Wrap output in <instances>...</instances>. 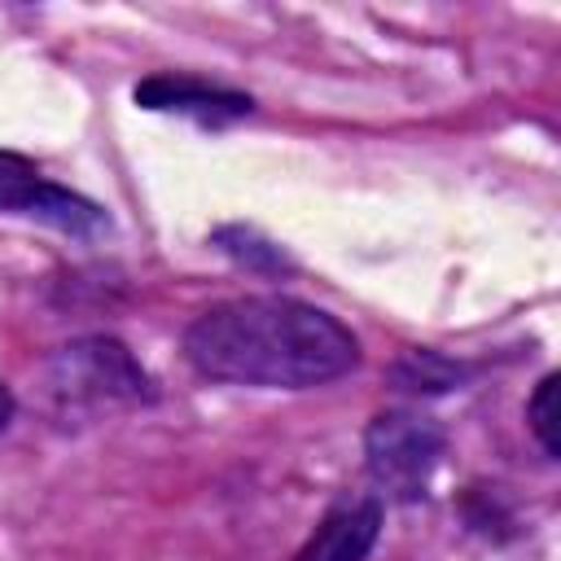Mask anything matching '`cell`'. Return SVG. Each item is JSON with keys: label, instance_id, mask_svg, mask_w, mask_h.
<instances>
[{"label": "cell", "instance_id": "cell-1", "mask_svg": "<svg viewBox=\"0 0 561 561\" xmlns=\"http://www.w3.org/2000/svg\"><path fill=\"white\" fill-rule=\"evenodd\" d=\"M184 355L210 381L307 390L346 377L359 364V342L324 307L285 294H250L193 316Z\"/></svg>", "mask_w": 561, "mask_h": 561}, {"label": "cell", "instance_id": "cell-4", "mask_svg": "<svg viewBox=\"0 0 561 561\" xmlns=\"http://www.w3.org/2000/svg\"><path fill=\"white\" fill-rule=\"evenodd\" d=\"M0 210H18L31 219H44L70 237H101L110 228L105 210L35 171L31 158L0 149Z\"/></svg>", "mask_w": 561, "mask_h": 561}, {"label": "cell", "instance_id": "cell-3", "mask_svg": "<svg viewBox=\"0 0 561 561\" xmlns=\"http://www.w3.org/2000/svg\"><path fill=\"white\" fill-rule=\"evenodd\" d=\"M48 386L66 408H105V403H149L153 381L136 355L114 337H79L57 346L48 359Z\"/></svg>", "mask_w": 561, "mask_h": 561}, {"label": "cell", "instance_id": "cell-6", "mask_svg": "<svg viewBox=\"0 0 561 561\" xmlns=\"http://www.w3.org/2000/svg\"><path fill=\"white\" fill-rule=\"evenodd\" d=\"M381 535V500H346L320 517L311 539L294 552V561H364Z\"/></svg>", "mask_w": 561, "mask_h": 561}, {"label": "cell", "instance_id": "cell-2", "mask_svg": "<svg viewBox=\"0 0 561 561\" xmlns=\"http://www.w3.org/2000/svg\"><path fill=\"white\" fill-rule=\"evenodd\" d=\"M443 447H447V434L434 416L412 408L377 412L364 430V469H368V482L377 486V500L381 495L399 504L421 500L438 469Z\"/></svg>", "mask_w": 561, "mask_h": 561}, {"label": "cell", "instance_id": "cell-7", "mask_svg": "<svg viewBox=\"0 0 561 561\" xmlns=\"http://www.w3.org/2000/svg\"><path fill=\"white\" fill-rule=\"evenodd\" d=\"M465 377H469V364L447 359V355H438V351H430V346L403 351V355L394 359V368H390V381H394L399 390H412V394L456 390Z\"/></svg>", "mask_w": 561, "mask_h": 561}, {"label": "cell", "instance_id": "cell-9", "mask_svg": "<svg viewBox=\"0 0 561 561\" xmlns=\"http://www.w3.org/2000/svg\"><path fill=\"white\" fill-rule=\"evenodd\" d=\"M552 403H557V373H548V377L535 386L530 403H526L530 434L539 438V447H543L548 456H557V451H561V443H557V412H552Z\"/></svg>", "mask_w": 561, "mask_h": 561}, {"label": "cell", "instance_id": "cell-5", "mask_svg": "<svg viewBox=\"0 0 561 561\" xmlns=\"http://www.w3.org/2000/svg\"><path fill=\"white\" fill-rule=\"evenodd\" d=\"M136 105L140 110H158V114H184L202 127H224V123H237L254 110V101L245 92H232V88H215L206 79H193V75H175V70H158L149 79H140L131 88Z\"/></svg>", "mask_w": 561, "mask_h": 561}, {"label": "cell", "instance_id": "cell-8", "mask_svg": "<svg viewBox=\"0 0 561 561\" xmlns=\"http://www.w3.org/2000/svg\"><path fill=\"white\" fill-rule=\"evenodd\" d=\"M215 245H219L224 254H232L237 263L254 267V272H289L285 250H280V245H272V241H263L254 228H241V224L219 228V232H215Z\"/></svg>", "mask_w": 561, "mask_h": 561}, {"label": "cell", "instance_id": "cell-10", "mask_svg": "<svg viewBox=\"0 0 561 561\" xmlns=\"http://www.w3.org/2000/svg\"><path fill=\"white\" fill-rule=\"evenodd\" d=\"M9 421H13V394H9V386L0 381V430H9Z\"/></svg>", "mask_w": 561, "mask_h": 561}]
</instances>
